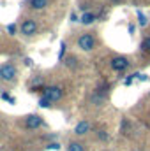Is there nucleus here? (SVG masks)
<instances>
[{
  "label": "nucleus",
  "mask_w": 150,
  "mask_h": 151,
  "mask_svg": "<svg viewBox=\"0 0 150 151\" xmlns=\"http://www.w3.org/2000/svg\"><path fill=\"white\" fill-rule=\"evenodd\" d=\"M16 77V67L12 63H5L0 67V79L2 81H12Z\"/></svg>",
  "instance_id": "nucleus-1"
},
{
  "label": "nucleus",
  "mask_w": 150,
  "mask_h": 151,
  "mask_svg": "<svg viewBox=\"0 0 150 151\" xmlns=\"http://www.w3.org/2000/svg\"><path fill=\"white\" fill-rule=\"evenodd\" d=\"M78 46L83 49V51H92L95 47V39L88 34H83L81 37L78 39Z\"/></svg>",
  "instance_id": "nucleus-2"
},
{
  "label": "nucleus",
  "mask_w": 150,
  "mask_h": 151,
  "mask_svg": "<svg viewBox=\"0 0 150 151\" xmlns=\"http://www.w3.org/2000/svg\"><path fill=\"white\" fill-rule=\"evenodd\" d=\"M62 88L60 86H50V88H46V91H44V97L46 99H50L51 102H57V100H60L62 99Z\"/></svg>",
  "instance_id": "nucleus-3"
},
{
  "label": "nucleus",
  "mask_w": 150,
  "mask_h": 151,
  "mask_svg": "<svg viewBox=\"0 0 150 151\" xmlns=\"http://www.w3.org/2000/svg\"><path fill=\"white\" fill-rule=\"evenodd\" d=\"M127 67H129V60H127L125 56H115L111 60V69L117 70V72H122V70H125Z\"/></svg>",
  "instance_id": "nucleus-4"
},
{
  "label": "nucleus",
  "mask_w": 150,
  "mask_h": 151,
  "mask_svg": "<svg viewBox=\"0 0 150 151\" xmlns=\"http://www.w3.org/2000/svg\"><path fill=\"white\" fill-rule=\"evenodd\" d=\"M25 123H27V128L36 130V128H39V127L42 125V118H41L39 114H30V116H27Z\"/></svg>",
  "instance_id": "nucleus-5"
},
{
  "label": "nucleus",
  "mask_w": 150,
  "mask_h": 151,
  "mask_svg": "<svg viewBox=\"0 0 150 151\" xmlns=\"http://www.w3.org/2000/svg\"><path fill=\"white\" fill-rule=\"evenodd\" d=\"M36 32H37V25H36V21L27 19V21L21 23V34H25V35H34Z\"/></svg>",
  "instance_id": "nucleus-6"
},
{
  "label": "nucleus",
  "mask_w": 150,
  "mask_h": 151,
  "mask_svg": "<svg viewBox=\"0 0 150 151\" xmlns=\"http://www.w3.org/2000/svg\"><path fill=\"white\" fill-rule=\"evenodd\" d=\"M87 132H90V123H88V121H79V123L74 127L76 135H85Z\"/></svg>",
  "instance_id": "nucleus-7"
},
{
  "label": "nucleus",
  "mask_w": 150,
  "mask_h": 151,
  "mask_svg": "<svg viewBox=\"0 0 150 151\" xmlns=\"http://www.w3.org/2000/svg\"><path fill=\"white\" fill-rule=\"evenodd\" d=\"M79 21H81V25H87V27H88V25H92V23L95 21V14H92V12H85V14L81 16Z\"/></svg>",
  "instance_id": "nucleus-8"
},
{
  "label": "nucleus",
  "mask_w": 150,
  "mask_h": 151,
  "mask_svg": "<svg viewBox=\"0 0 150 151\" xmlns=\"http://www.w3.org/2000/svg\"><path fill=\"white\" fill-rule=\"evenodd\" d=\"M48 5V0H30V7L36 9V11H41Z\"/></svg>",
  "instance_id": "nucleus-9"
},
{
  "label": "nucleus",
  "mask_w": 150,
  "mask_h": 151,
  "mask_svg": "<svg viewBox=\"0 0 150 151\" xmlns=\"http://www.w3.org/2000/svg\"><path fill=\"white\" fill-rule=\"evenodd\" d=\"M67 151H85V146L81 142H71L67 146Z\"/></svg>",
  "instance_id": "nucleus-10"
},
{
  "label": "nucleus",
  "mask_w": 150,
  "mask_h": 151,
  "mask_svg": "<svg viewBox=\"0 0 150 151\" xmlns=\"http://www.w3.org/2000/svg\"><path fill=\"white\" fill-rule=\"evenodd\" d=\"M138 21H140L141 27H147V23H149V21H147V16H145L141 11H138Z\"/></svg>",
  "instance_id": "nucleus-11"
},
{
  "label": "nucleus",
  "mask_w": 150,
  "mask_h": 151,
  "mask_svg": "<svg viewBox=\"0 0 150 151\" xmlns=\"http://www.w3.org/2000/svg\"><path fill=\"white\" fill-rule=\"evenodd\" d=\"M0 97H2V99H4V100H7V102H9V104H16V99H14V97H11V95H9V93H7V91H4V93H2V95H0Z\"/></svg>",
  "instance_id": "nucleus-12"
},
{
  "label": "nucleus",
  "mask_w": 150,
  "mask_h": 151,
  "mask_svg": "<svg viewBox=\"0 0 150 151\" xmlns=\"http://www.w3.org/2000/svg\"><path fill=\"white\" fill-rule=\"evenodd\" d=\"M50 104H51V100H50V99L41 97V100H39V106H41V107H50Z\"/></svg>",
  "instance_id": "nucleus-13"
},
{
  "label": "nucleus",
  "mask_w": 150,
  "mask_h": 151,
  "mask_svg": "<svg viewBox=\"0 0 150 151\" xmlns=\"http://www.w3.org/2000/svg\"><path fill=\"white\" fill-rule=\"evenodd\" d=\"M66 47H67V46H66V42H62V44H60V53H58V62H60V60L64 58V53H66Z\"/></svg>",
  "instance_id": "nucleus-14"
},
{
  "label": "nucleus",
  "mask_w": 150,
  "mask_h": 151,
  "mask_svg": "<svg viewBox=\"0 0 150 151\" xmlns=\"http://www.w3.org/2000/svg\"><path fill=\"white\" fill-rule=\"evenodd\" d=\"M141 47H143V49H149V51H150V37H147L145 40H143V44H141Z\"/></svg>",
  "instance_id": "nucleus-15"
},
{
  "label": "nucleus",
  "mask_w": 150,
  "mask_h": 151,
  "mask_svg": "<svg viewBox=\"0 0 150 151\" xmlns=\"http://www.w3.org/2000/svg\"><path fill=\"white\" fill-rule=\"evenodd\" d=\"M97 135H99V139H103V141H106V139H108V134H104V130H99V134H97Z\"/></svg>",
  "instance_id": "nucleus-16"
},
{
  "label": "nucleus",
  "mask_w": 150,
  "mask_h": 151,
  "mask_svg": "<svg viewBox=\"0 0 150 151\" xmlns=\"http://www.w3.org/2000/svg\"><path fill=\"white\" fill-rule=\"evenodd\" d=\"M48 150H60V144H58V142H51V144L48 146Z\"/></svg>",
  "instance_id": "nucleus-17"
},
{
  "label": "nucleus",
  "mask_w": 150,
  "mask_h": 151,
  "mask_svg": "<svg viewBox=\"0 0 150 151\" xmlns=\"http://www.w3.org/2000/svg\"><path fill=\"white\" fill-rule=\"evenodd\" d=\"M7 32H9L11 35H14V32H16V27H14V25H9V27H7Z\"/></svg>",
  "instance_id": "nucleus-18"
},
{
  "label": "nucleus",
  "mask_w": 150,
  "mask_h": 151,
  "mask_svg": "<svg viewBox=\"0 0 150 151\" xmlns=\"http://www.w3.org/2000/svg\"><path fill=\"white\" fill-rule=\"evenodd\" d=\"M133 79H134V74H133V76H129V77L125 79V84H131V83H133Z\"/></svg>",
  "instance_id": "nucleus-19"
},
{
  "label": "nucleus",
  "mask_w": 150,
  "mask_h": 151,
  "mask_svg": "<svg viewBox=\"0 0 150 151\" xmlns=\"http://www.w3.org/2000/svg\"><path fill=\"white\" fill-rule=\"evenodd\" d=\"M71 21H78V16H76V12L71 14Z\"/></svg>",
  "instance_id": "nucleus-20"
},
{
  "label": "nucleus",
  "mask_w": 150,
  "mask_h": 151,
  "mask_svg": "<svg viewBox=\"0 0 150 151\" xmlns=\"http://www.w3.org/2000/svg\"><path fill=\"white\" fill-rule=\"evenodd\" d=\"M25 65H28V67H30V65H32V60H30V58H25Z\"/></svg>",
  "instance_id": "nucleus-21"
},
{
  "label": "nucleus",
  "mask_w": 150,
  "mask_h": 151,
  "mask_svg": "<svg viewBox=\"0 0 150 151\" xmlns=\"http://www.w3.org/2000/svg\"><path fill=\"white\" fill-rule=\"evenodd\" d=\"M129 34H134V25H129Z\"/></svg>",
  "instance_id": "nucleus-22"
}]
</instances>
